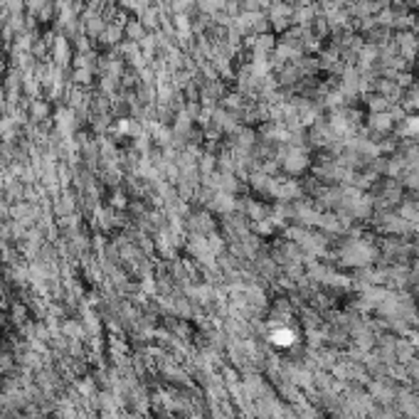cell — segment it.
<instances>
[{"instance_id":"cell-2","label":"cell","mask_w":419,"mask_h":419,"mask_svg":"<svg viewBox=\"0 0 419 419\" xmlns=\"http://www.w3.org/2000/svg\"><path fill=\"white\" fill-rule=\"evenodd\" d=\"M404 106L412 111H419V87H412L404 94Z\"/></svg>"},{"instance_id":"cell-1","label":"cell","mask_w":419,"mask_h":419,"mask_svg":"<svg viewBox=\"0 0 419 419\" xmlns=\"http://www.w3.org/2000/svg\"><path fill=\"white\" fill-rule=\"evenodd\" d=\"M395 47H397V52L402 57H407V60H412L414 55L419 52V38L414 33H400L397 38H395Z\"/></svg>"}]
</instances>
